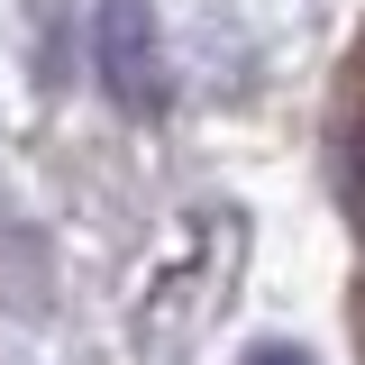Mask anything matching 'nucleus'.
I'll use <instances>...</instances> for the list:
<instances>
[{
	"instance_id": "2",
	"label": "nucleus",
	"mask_w": 365,
	"mask_h": 365,
	"mask_svg": "<svg viewBox=\"0 0 365 365\" xmlns=\"http://www.w3.org/2000/svg\"><path fill=\"white\" fill-rule=\"evenodd\" d=\"M256 365H292V356H256Z\"/></svg>"
},
{
	"instance_id": "1",
	"label": "nucleus",
	"mask_w": 365,
	"mask_h": 365,
	"mask_svg": "<svg viewBox=\"0 0 365 365\" xmlns=\"http://www.w3.org/2000/svg\"><path fill=\"white\" fill-rule=\"evenodd\" d=\"M101 73L137 119L165 110V73H155V37H146V0H110L101 9Z\"/></svg>"
}]
</instances>
